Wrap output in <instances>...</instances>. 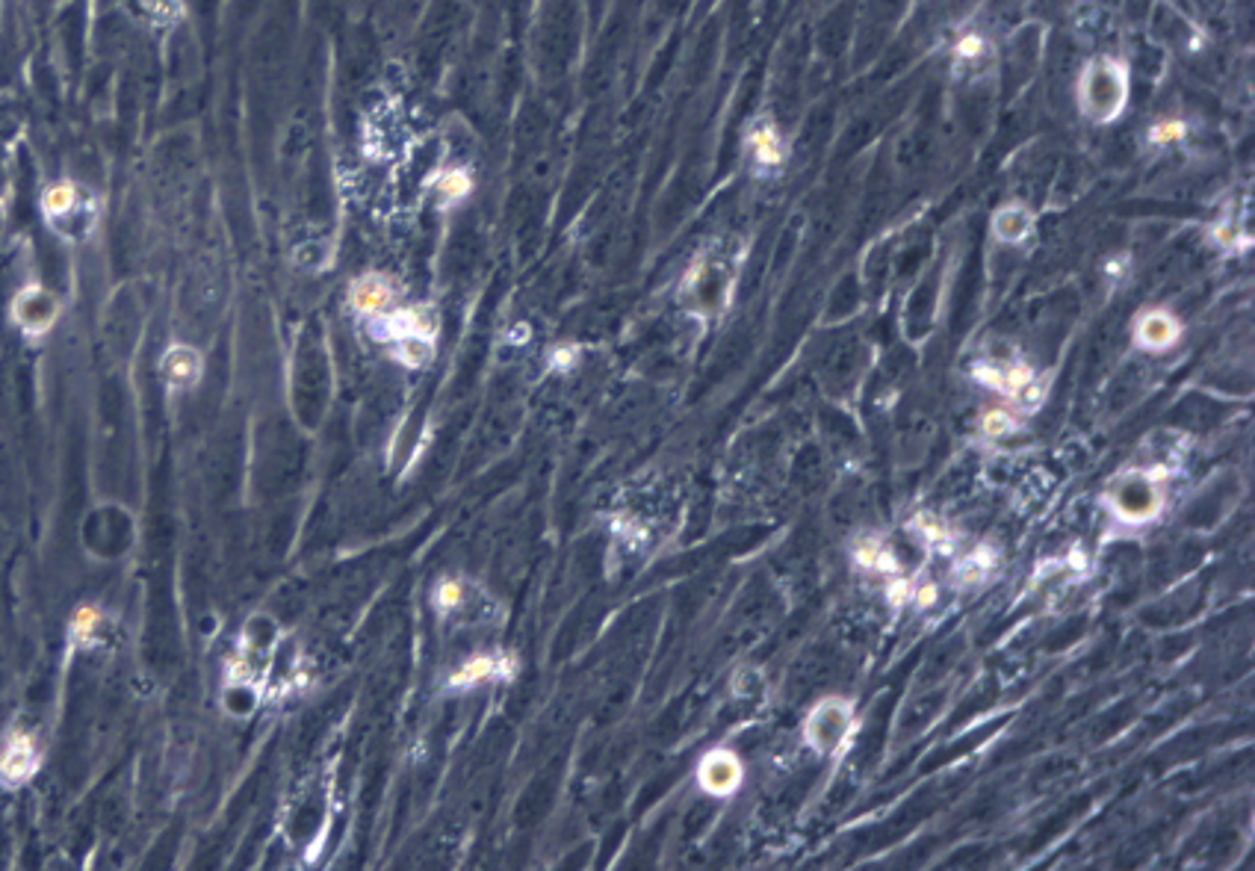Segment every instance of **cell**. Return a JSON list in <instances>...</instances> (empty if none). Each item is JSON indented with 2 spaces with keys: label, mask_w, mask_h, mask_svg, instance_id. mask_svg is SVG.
<instances>
[{
  "label": "cell",
  "mask_w": 1255,
  "mask_h": 871,
  "mask_svg": "<svg viewBox=\"0 0 1255 871\" xmlns=\"http://www.w3.org/2000/svg\"><path fill=\"white\" fill-rule=\"evenodd\" d=\"M1129 101V71L1117 60H1093L1078 80V107L1081 113L1096 122H1114Z\"/></svg>",
  "instance_id": "1"
},
{
  "label": "cell",
  "mask_w": 1255,
  "mask_h": 871,
  "mask_svg": "<svg viewBox=\"0 0 1255 871\" xmlns=\"http://www.w3.org/2000/svg\"><path fill=\"white\" fill-rule=\"evenodd\" d=\"M393 302H396V287L387 275L370 272V275H361L358 281H352L349 305L361 316H376L378 319L381 313L393 308Z\"/></svg>",
  "instance_id": "2"
},
{
  "label": "cell",
  "mask_w": 1255,
  "mask_h": 871,
  "mask_svg": "<svg viewBox=\"0 0 1255 871\" xmlns=\"http://www.w3.org/2000/svg\"><path fill=\"white\" fill-rule=\"evenodd\" d=\"M378 334L399 343V340H432L435 343V325L423 308H402L378 316Z\"/></svg>",
  "instance_id": "3"
},
{
  "label": "cell",
  "mask_w": 1255,
  "mask_h": 871,
  "mask_svg": "<svg viewBox=\"0 0 1255 871\" xmlns=\"http://www.w3.org/2000/svg\"><path fill=\"white\" fill-rule=\"evenodd\" d=\"M1114 502H1117V511L1123 517H1129V520H1146V517H1152L1158 511L1161 494L1155 491V485L1146 476H1134V479H1126L1117 488Z\"/></svg>",
  "instance_id": "4"
},
{
  "label": "cell",
  "mask_w": 1255,
  "mask_h": 871,
  "mask_svg": "<svg viewBox=\"0 0 1255 871\" xmlns=\"http://www.w3.org/2000/svg\"><path fill=\"white\" fill-rule=\"evenodd\" d=\"M742 780V765L733 753L718 750L700 762V786L712 795H730Z\"/></svg>",
  "instance_id": "5"
},
{
  "label": "cell",
  "mask_w": 1255,
  "mask_h": 871,
  "mask_svg": "<svg viewBox=\"0 0 1255 871\" xmlns=\"http://www.w3.org/2000/svg\"><path fill=\"white\" fill-rule=\"evenodd\" d=\"M851 724V712L839 703H821L810 718V739L821 750H833L845 739Z\"/></svg>",
  "instance_id": "6"
},
{
  "label": "cell",
  "mask_w": 1255,
  "mask_h": 871,
  "mask_svg": "<svg viewBox=\"0 0 1255 871\" xmlns=\"http://www.w3.org/2000/svg\"><path fill=\"white\" fill-rule=\"evenodd\" d=\"M57 316V302L42 290V287H30L18 296L15 302V319L21 322V328H27L30 334H42L48 331V325Z\"/></svg>",
  "instance_id": "7"
},
{
  "label": "cell",
  "mask_w": 1255,
  "mask_h": 871,
  "mask_svg": "<svg viewBox=\"0 0 1255 871\" xmlns=\"http://www.w3.org/2000/svg\"><path fill=\"white\" fill-rule=\"evenodd\" d=\"M508 671H511V659H505V656H494V653H485V656H473V659H467V662H464V665L452 674L449 685H452V688H473V685L488 683V680L508 677Z\"/></svg>",
  "instance_id": "8"
},
{
  "label": "cell",
  "mask_w": 1255,
  "mask_h": 871,
  "mask_svg": "<svg viewBox=\"0 0 1255 871\" xmlns=\"http://www.w3.org/2000/svg\"><path fill=\"white\" fill-rule=\"evenodd\" d=\"M748 148L759 166H780L786 160V142L771 122H759L748 133Z\"/></svg>",
  "instance_id": "9"
},
{
  "label": "cell",
  "mask_w": 1255,
  "mask_h": 871,
  "mask_svg": "<svg viewBox=\"0 0 1255 871\" xmlns=\"http://www.w3.org/2000/svg\"><path fill=\"white\" fill-rule=\"evenodd\" d=\"M33 768H36V750H33V742L21 733V736H15V739H9V745L3 750V756H0V771H3V777L9 780V783H21V780H27L30 774H33Z\"/></svg>",
  "instance_id": "10"
},
{
  "label": "cell",
  "mask_w": 1255,
  "mask_h": 871,
  "mask_svg": "<svg viewBox=\"0 0 1255 871\" xmlns=\"http://www.w3.org/2000/svg\"><path fill=\"white\" fill-rule=\"evenodd\" d=\"M1031 228H1034V219L1022 204H1007L993 219V231L1004 243H1022L1031 234Z\"/></svg>",
  "instance_id": "11"
},
{
  "label": "cell",
  "mask_w": 1255,
  "mask_h": 871,
  "mask_svg": "<svg viewBox=\"0 0 1255 871\" xmlns=\"http://www.w3.org/2000/svg\"><path fill=\"white\" fill-rule=\"evenodd\" d=\"M163 373H166V378H169L172 384H178V387L195 384V381H198V375H201V358H198V352H195V349H189V346H175V349H169V352H166Z\"/></svg>",
  "instance_id": "12"
},
{
  "label": "cell",
  "mask_w": 1255,
  "mask_h": 871,
  "mask_svg": "<svg viewBox=\"0 0 1255 871\" xmlns=\"http://www.w3.org/2000/svg\"><path fill=\"white\" fill-rule=\"evenodd\" d=\"M1137 337H1140V343H1146L1149 349H1164V346H1170V343L1179 337V325H1176V319H1173V316H1167V313H1161V311H1152L1140 319V325H1137Z\"/></svg>",
  "instance_id": "13"
},
{
  "label": "cell",
  "mask_w": 1255,
  "mask_h": 871,
  "mask_svg": "<svg viewBox=\"0 0 1255 871\" xmlns=\"http://www.w3.org/2000/svg\"><path fill=\"white\" fill-rule=\"evenodd\" d=\"M435 187H438L440 204L446 207V204H455V201H461V198L470 195L473 178H470L467 169H443L438 178H435Z\"/></svg>",
  "instance_id": "14"
},
{
  "label": "cell",
  "mask_w": 1255,
  "mask_h": 871,
  "mask_svg": "<svg viewBox=\"0 0 1255 871\" xmlns=\"http://www.w3.org/2000/svg\"><path fill=\"white\" fill-rule=\"evenodd\" d=\"M77 201V189L71 184H57L45 192V213L48 216H65Z\"/></svg>",
  "instance_id": "15"
},
{
  "label": "cell",
  "mask_w": 1255,
  "mask_h": 871,
  "mask_svg": "<svg viewBox=\"0 0 1255 871\" xmlns=\"http://www.w3.org/2000/svg\"><path fill=\"white\" fill-rule=\"evenodd\" d=\"M461 600H464V588H461V582H455V579H443L438 588H435V606L443 609V612L458 609V606H461Z\"/></svg>",
  "instance_id": "16"
},
{
  "label": "cell",
  "mask_w": 1255,
  "mask_h": 871,
  "mask_svg": "<svg viewBox=\"0 0 1255 871\" xmlns=\"http://www.w3.org/2000/svg\"><path fill=\"white\" fill-rule=\"evenodd\" d=\"M987 57V45H984V39L981 36H966V39H960V45H957V60L966 65H975L981 63Z\"/></svg>",
  "instance_id": "17"
},
{
  "label": "cell",
  "mask_w": 1255,
  "mask_h": 871,
  "mask_svg": "<svg viewBox=\"0 0 1255 871\" xmlns=\"http://www.w3.org/2000/svg\"><path fill=\"white\" fill-rule=\"evenodd\" d=\"M1182 136H1185V125L1182 122H1161L1158 127H1152V142H1161V145L1179 142Z\"/></svg>",
  "instance_id": "18"
},
{
  "label": "cell",
  "mask_w": 1255,
  "mask_h": 871,
  "mask_svg": "<svg viewBox=\"0 0 1255 871\" xmlns=\"http://www.w3.org/2000/svg\"><path fill=\"white\" fill-rule=\"evenodd\" d=\"M95 626H98V612L83 609V612L74 618V635H77V638H89V635L95 632Z\"/></svg>",
  "instance_id": "19"
},
{
  "label": "cell",
  "mask_w": 1255,
  "mask_h": 871,
  "mask_svg": "<svg viewBox=\"0 0 1255 871\" xmlns=\"http://www.w3.org/2000/svg\"><path fill=\"white\" fill-rule=\"evenodd\" d=\"M1010 426H1013V423H1010V417H1007V414H990V417H987V432H990V435H1002V432H1007Z\"/></svg>",
  "instance_id": "20"
}]
</instances>
